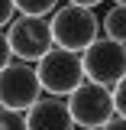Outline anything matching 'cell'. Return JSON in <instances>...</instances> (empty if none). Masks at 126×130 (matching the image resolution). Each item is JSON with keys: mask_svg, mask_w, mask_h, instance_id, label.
Instances as JSON below:
<instances>
[{"mask_svg": "<svg viewBox=\"0 0 126 130\" xmlns=\"http://www.w3.org/2000/svg\"><path fill=\"white\" fill-rule=\"evenodd\" d=\"M39 68V78H42V88L48 94H62L68 98L78 85L87 81V72H84V55L74 52V49H65V46H52L36 62Z\"/></svg>", "mask_w": 126, "mask_h": 130, "instance_id": "1", "label": "cell"}, {"mask_svg": "<svg viewBox=\"0 0 126 130\" xmlns=\"http://www.w3.org/2000/svg\"><path fill=\"white\" fill-rule=\"evenodd\" d=\"M52 32H55V46L84 52L100 39V20H97L94 7H81V3H68L58 7L52 16Z\"/></svg>", "mask_w": 126, "mask_h": 130, "instance_id": "2", "label": "cell"}, {"mask_svg": "<svg viewBox=\"0 0 126 130\" xmlns=\"http://www.w3.org/2000/svg\"><path fill=\"white\" fill-rule=\"evenodd\" d=\"M68 104H71V114H74V124L87 127V130H100L110 117H116L113 88L100 85V81H91V78L68 94Z\"/></svg>", "mask_w": 126, "mask_h": 130, "instance_id": "3", "label": "cell"}, {"mask_svg": "<svg viewBox=\"0 0 126 130\" xmlns=\"http://www.w3.org/2000/svg\"><path fill=\"white\" fill-rule=\"evenodd\" d=\"M3 39L10 42L16 59H26V62H39L48 49L55 46V32L52 23L45 16H32V13H19V20H13Z\"/></svg>", "mask_w": 126, "mask_h": 130, "instance_id": "4", "label": "cell"}, {"mask_svg": "<svg viewBox=\"0 0 126 130\" xmlns=\"http://www.w3.org/2000/svg\"><path fill=\"white\" fill-rule=\"evenodd\" d=\"M42 78L39 68H32L26 59H13L10 65H3L0 72V104L13 107V111H29L32 104L42 98Z\"/></svg>", "mask_w": 126, "mask_h": 130, "instance_id": "5", "label": "cell"}, {"mask_svg": "<svg viewBox=\"0 0 126 130\" xmlns=\"http://www.w3.org/2000/svg\"><path fill=\"white\" fill-rule=\"evenodd\" d=\"M81 55H84V72H87L91 81H100V85L113 88L126 75V42H116L110 36H104L94 46H87Z\"/></svg>", "mask_w": 126, "mask_h": 130, "instance_id": "6", "label": "cell"}, {"mask_svg": "<svg viewBox=\"0 0 126 130\" xmlns=\"http://www.w3.org/2000/svg\"><path fill=\"white\" fill-rule=\"evenodd\" d=\"M26 120H29V130H74V114H71V104L62 101V94H48L39 98L26 111Z\"/></svg>", "mask_w": 126, "mask_h": 130, "instance_id": "7", "label": "cell"}, {"mask_svg": "<svg viewBox=\"0 0 126 130\" xmlns=\"http://www.w3.org/2000/svg\"><path fill=\"white\" fill-rule=\"evenodd\" d=\"M104 32L110 39H116V42H126V3H116V7L107 10V16H104Z\"/></svg>", "mask_w": 126, "mask_h": 130, "instance_id": "8", "label": "cell"}, {"mask_svg": "<svg viewBox=\"0 0 126 130\" xmlns=\"http://www.w3.org/2000/svg\"><path fill=\"white\" fill-rule=\"evenodd\" d=\"M19 13H32V16H48L58 10V0H16Z\"/></svg>", "mask_w": 126, "mask_h": 130, "instance_id": "9", "label": "cell"}, {"mask_svg": "<svg viewBox=\"0 0 126 130\" xmlns=\"http://www.w3.org/2000/svg\"><path fill=\"white\" fill-rule=\"evenodd\" d=\"M0 130H29L26 111H13V107H3V120H0Z\"/></svg>", "mask_w": 126, "mask_h": 130, "instance_id": "10", "label": "cell"}, {"mask_svg": "<svg viewBox=\"0 0 126 130\" xmlns=\"http://www.w3.org/2000/svg\"><path fill=\"white\" fill-rule=\"evenodd\" d=\"M113 101H116V114H123V117H126V75L113 85Z\"/></svg>", "mask_w": 126, "mask_h": 130, "instance_id": "11", "label": "cell"}, {"mask_svg": "<svg viewBox=\"0 0 126 130\" xmlns=\"http://www.w3.org/2000/svg\"><path fill=\"white\" fill-rule=\"evenodd\" d=\"M16 10H19V7H16V0H0V23H3V26H10Z\"/></svg>", "mask_w": 126, "mask_h": 130, "instance_id": "12", "label": "cell"}, {"mask_svg": "<svg viewBox=\"0 0 126 130\" xmlns=\"http://www.w3.org/2000/svg\"><path fill=\"white\" fill-rule=\"evenodd\" d=\"M100 130H126V117H123V114H116V117H110Z\"/></svg>", "mask_w": 126, "mask_h": 130, "instance_id": "13", "label": "cell"}, {"mask_svg": "<svg viewBox=\"0 0 126 130\" xmlns=\"http://www.w3.org/2000/svg\"><path fill=\"white\" fill-rule=\"evenodd\" d=\"M68 3H81V7H97L100 0H68Z\"/></svg>", "mask_w": 126, "mask_h": 130, "instance_id": "14", "label": "cell"}, {"mask_svg": "<svg viewBox=\"0 0 126 130\" xmlns=\"http://www.w3.org/2000/svg\"><path fill=\"white\" fill-rule=\"evenodd\" d=\"M116 3H126V0H116Z\"/></svg>", "mask_w": 126, "mask_h": 130, "instance_id": "15", "label": "cell"}]
</instances>
